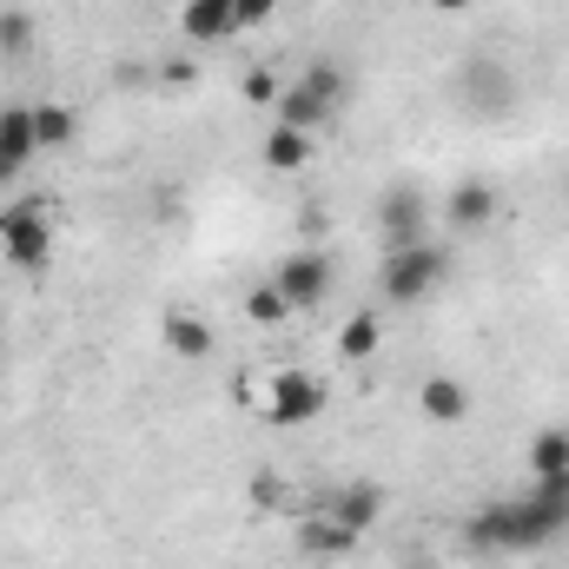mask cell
Instances as JSON below:
<instances>
[{"instance_id":"3957f363","label":"cell","mask_w":569,"mask_h":569,"mask_svg":"<svg viewBox=\"0 0 569 569\" xmlns=\"http://www.w3.org/2000/svg\"><path fill=\"white\" fill-rule=\"evenodd\" d=\"M450 279V252L443 246H385V266H378V291L391 298V305H418L430 298L437 284Z\"/></svg>"},{"instance_id":"44dd1931","label":"cell","mask_w":569,"mask_h":569,"mask_svg":"<svg viewBox=\"0 0 569 569\" xmlns=\"http://www.w3.org/2000/svg\"><path fill=\"white\" fill-rule=\"evenodd\" d=\"M27 40H33V27H27L20 13H7V20H0V53H20Z\"/></svg>"},{"instance_id":"2e32d148","label":"cell","mask_w":569,"mask_h":569,"mask_svg":"<svg viewBox=\"0 0 569 569\" xmlns=\"http://www.w3.org/2000/svg\"><path fill=\"white\" fill-rule=\"evenodd\" d=\"M298 537H305V550H311V557H345V550L358 543V537H351L345 523H331V517H318V523H305Z\"/></svg>"},{"instance_id":"9a60e30c","label":"cell","mask_w":569,"mask_h":569,"mask_svg":"<svg viewBox=\"0 0 569 569\" xmlns=\"http://www.w3.org/2000/svg\"><path fill=\"white\" fill-rule=\"evenodd\" d=\"M530 470L537 477H569V430H543L530 443Z\"/></svg>"},{"instance_id":"5bb4252c","label":"cell","mask_w":569,"mask_h":569,"mask_svg":"<svg viewBox=\"0 0 569 569\" xmlns=\"http://www.w3.org/2000/svg\"><path fill=\"white\" fill-rule=\"evenodd\" d=\"M378 345H385V325H378V311H358V318L338 331V351H345V358H358V365H365Z\"/></svg>"},{"instance_id":"8992f818","label":"cell","mask_w":569,"mask_h":569,"mask_svg":"<svg viewBox=\"0 0 569 569\" xmlns=\"http://www.w3.org/2000/svg\"><path fill=\"white\" fill-rule=\"evenodd\" d=\"M378 219H385V246H425L430 239V199L418 186H391Z\"/></svg>"},{"instance_id":"e0dca14e","label":"cell","mask_w":569,"mask_h":569,"mask_svg":"<svg viewBox=\"0 0 569 569\" xmlns=\"http://www.w3.org/2000/svg\"><path fill=\"white\" fill-rule=\"evenodd\" d=\"M305 152H311V133H291V127H272L266 133V166H279V172L305 166Z\"/></svg>"},{"instance_id":"277c9868","label":"cell","mask_w":569,"mask_h":569,"mask_svg":"<svg viewBox=\"0 0 569 569\" xmlns=\"http://www.w3.org/2000/svg\"><path fill=\"white\" fill-rule=\"evenodd\" d=\"M0 259L20 266V272H47V259H53V219H47V206L20 199V206L0 212Z\"/></svg>"},{"instance_id":"7c38bea8","label":"cell","mask_w":569,"mask_h":569,"mask_svg":"<svg viewBox=\"0 0 569 569\" xmlns=\"http://www.w3.org/2000/svg\"><path fill=\"white\" fill-rule=\"evenodd\" d=\"M470 411V391L457 385V378H430L425 385V418H437V425H457Z\"/></svg>"},{"instance_id":"5b68a950","label":"cell","mask_w":569,"mask_h":569,"mask_svg":"<svg viewBox=\"0 0 569 569\" xmlns=\"http://www.w3.org/2000/svg\"><path fill=\"white\" fill-rule=\"evenodd\" d=\"M331 279H338V266H331V252H284L279 266H272V284L284 291V305L298 311V305H318L325 291H331Z\"/></svg>"},{"instance_id":"ffe728a7","label":"cell","mask_w":569,"mask_h":569,"mask_svg":"<svg viewBox=\"0 0 569 569\" xmlns=\"http://www.w3.org/2000/svg\"><path fill=\"white\" fill-rule=\"evenodd\" d=\"M279 13V0H232V27L246 33V27H266Z\"/></svg>"},{"instance_id":"7a4b0ae2","label":"cell","mask_w":569,"mask_h":569,"mask_svg":"<svg viewBox=\"0 0 569 569\" xmlns=\"http://www.w3.org/2000/svg\"><path fill=\"white\" fill-rule=\"evenodd\" d=\"M351 100V80H345V67H331V60H311L291 87H279V127L291 133H325L331 120H338V107Z\"/></svg>"},{"instance_id":"d6986e66","label":"cell","mask_w":569,"mask_h":569,"mask_svg":"<svg viewBox=\"0 0 569 569\" xmlns=\"http://www.w3.org/2000/svg\"><path fill=\"white\" fill-rule=\"evenodd\" d=\"M246 311H252V318H259V325H279L284 311H291V305H284V291L272 279L259 284V291H252V298H246Z\"/></svg>"},{"instance_id":"ba28073f","label":"cell","mask_w":569,"mask_h":569,"mask_svg":"<svg viewBox=\"0 0 569 569\" xmlns=\"http://www.w3.org/2000/svg\"><path fill=\"white\" fill-rule=\"evenodd\" d=\"M40 152L33 133V107H0V186H13L27 172V159Z\"/></svg>"},{"instance_id":"30bf717a","label":"cell","mask_w":569,"mask_h":569,"mask_svg":"<svg viewBox=\"0 0 569 569\" xmlns=\"http://www.w3.org/2000/svg\"><path fill=\"white\" fill-rule=\"evenodd\" d=\"M179 27H186V40H199V47L239 33V27H232V0H179Z\"/></svg>"},{"instance_id":"ac0fdd59","label":"cell","mask_w":569,"mask_h":569,"mask_svg":"<svg viewBox=\"0 0 569 569\" xmlns=\"http://www.w3.org/2000/svg\"><path fill=\"white\" fill-rule=\"evenodd\" d=\"M33 133H40V146H73V113L67 107H33Z\"/></svg>"},{"instance_id":"52a82bcc","label":"cell","mask_w":569,"mask_h":569,"mask_svg":"<svg viewBox=\"0 0 569 569\" xmlns=\"http://www.w3.org/2000/svg\"><path fill=\"white\" fill-rule=\"evenodd\" d=\"M443 226H450V232H483V226H497V186H490V179H457L450 199H443Z\"/></svg>"},{"instance_id":"9c48e42d","label":"cell","mask_w":569,"mask_h":569,"mask_svg":"<svg viewBox=\"0 0 569 569\" xmlns=\"http://www.w3.org/2000/svg\"><path fill=\"white\" fill-rule=\"evenodd\" d=\"M325 411V385L311 371H279L272 378V418L279 425H311Z\"/></svg>"},{"instance_id":"6da1fadb","label":"cell","mask_w":569,"mask_h":569,"mask_svg":"<svg viewBox=\"0 0 569 569\" xmlns=\"http://www.w3.org/2000/svg\"><path fill=\"white\" fill-rule=\"evenodd\" d=\"M563 530H569V477H537L523 497H503L483 517H470L477 550H537Z\"/></svg>"},{"instance_id":"7402d4cb","label":"cell","mask_w":569,"mask_h":569,"mask_svg":"<svg viewBox=\"0 0 569 569\" xmlns=\"http://www.w3.org/2000/svg\"><path fill=\"white\" fill-rule=\"evenodd\" d=\"M430 7H443V13H463V7H470V0H430Z\"/></svg>"},{"instance_id":"4fadbf2b","label":"cell","mask_w":569,"mask_h":569,"mask_svg":"<svg viewBox=\"0 0 569 569\" xmlns=\"http://www.w3.org/2000/svg\"><path fill=\"white\" fill-rule=\"evenodd\" d=\"M166 345H172L179 358H212V331H206L199 318H186V311L166 318Z\"/></svg>"},{"instance_id":"8fae6325","label":"cell","mask_w":569,"mask_h":569,"mask_svg":"<svg viewBox=\"0 0 569 569\" xmlns=\"http://www.w3.org/2000/svg\"><path fill=\"white\" fill-rule=\"evenodd\" d=\"M378 510H385V497H378L371 483H351V490H338V497H331V510H325V517H331V523H345L351 537H365V530L378 523Z\"/></svg>"}]
</instances>
